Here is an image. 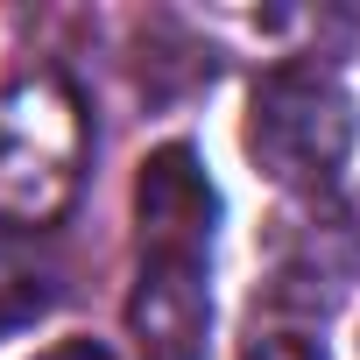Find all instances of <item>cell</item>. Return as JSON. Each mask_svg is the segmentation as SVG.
Returning a JSON list of instances; mask_svg holds the SVG:
<instances>
[{
  "label": "cell",
  "mask_w": 360,
  "mask_h": 360,
  "mask_svg": "<svg viewBox=\"0 0 360 360\" xmlns=\"http://www.w3.org/2000/svg\"><path fill=\"white\" fill-rule=\"evenodd\" d=\"M248 360H325L311 339H290V332H269V339H255L248 346Z\"/></svg>",
  "instance_id": "5b68a950"
},
{
  "label": "cell",
  "mask_w": 360,
  "mask_h": 360,
  "mask_svg": "<svg viewBox=\"0 0 360 360\" xmlns=\"http://www.w3.org/2000/svg\"><path fill=\"white\" fill-rule=\"evenodd\" d=\"M57 297H64L57 255L36 233H22V226H0V339L22 332V325H36Z\"/></svg>",
  "instance_id": "277c9868"
},
{
  "label": "cell",
  "mask_w": 360,
  "mask_h": 360,
  "mask_svg": "<svg viewBox=\"0 0 360 360\" xmlns=\"http://www.w3.org/2000/svg\"><path fill=\"white\" fill-rule=\"evenodd\" d=\"M85 106L57 71L0 85V219L43 226L71 205L85 176Z\"/></svg>",
  "instance_id": "7a4b0ae2"
},
{
  "label": "cell",
  "mask_w": 360,
  "mask_h": 360,
  "mask_svg": "<svg viewBox=\"0 0 360 360\" xmlns=\"http://www.w3.org/2000/svg\"><path fill=\"white\" fill-rule=\"evenodd\" d=\"M134 226H141V269L127 297V332L148 360H205L212 346V226L219 191L198 162V148L162 141L134 176Z\"/></svg>",
  "instance_id": "6da1fadb"
},
{
  "label": "cell",
  "mask_w": 360,
  "mask_h": 360,
  "mask_svg": "<svg viewBox=\"0 0 360 360\" xmlns=\"http://www.w3.org/2000/svg\"><path fill=\"white\" fill-rule=\"evenodd\" d=\"M36 360H113V353L92 346V339H64V346H50V353H36Z\"/></svg>",
  "instance_id": "8992f818"
},
{
  "label": "cell",
  "mask_w": 360,
  "mask_h": 360,
  "mask_svg": "<svg viewBox=\"0 0 360 360\" xmlns=\"http://www.w3.org/2000/svg\"><path fill=\"white\" fill-rule=\"evenodd\" d=\"M353 134H360V113L332 71H318V64L262 71V85L248 99V148L276 184L311 191V198L332 191L353 155Z\"/></svg>",
  "instance_id": "3957f363"
}]
</instances>
